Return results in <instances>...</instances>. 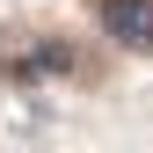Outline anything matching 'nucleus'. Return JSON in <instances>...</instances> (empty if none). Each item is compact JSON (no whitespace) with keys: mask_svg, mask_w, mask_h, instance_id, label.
I'll return each mask as SVG.
<instances>
[{"mask_svg":"<svg viewBox=\"0 0 153 153\" xmlns=\"http://www.w3.org/2000/svg\"><path fill=\"white\" fill-rule=\"evenodd\" d=\"M95 15L124 51H153V0H95Z\"/></svg>","mask_w":153,"mask_h":153,"instance_id":"f257e3e1","label":"nucleus"}]
</instances>
